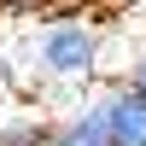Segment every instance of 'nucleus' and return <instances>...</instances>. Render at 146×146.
<instances>
[{"instance_id": "obj_4", "label": "nucleus", "mask_w": 146, "mask_h": 146, "mask_svg": "<svg viewBox=\"0 0 146 146\" xmlns=\"http://www.w3.org/2000/svg\"><path fill=\"white\" fill-rule=\"evenodd\" d=\"M123 82H129V88H135L140 100H146V47H140L135 58H129V70H123Z\"/></svg>"}, {"instance_id": "obj_5", "label": "nucleus", "mask_w": 146, "mask_h": 146, "mask_svg": "<svg viewBox=\"0 0 146 146\" xmlns=\"http://www.w3.org/2000/svg\"><path fill=\"white\" fill-rule=\"evenodd\" d=\"M129 6H135V0H129Z\"/></svg>"}, {"instance_id": "obj_2", "label": "nucleus", "mask_w": 146, "mask_h": 146, "mask_svg": "<svg viewBox=\"0 0 146 146\" xmlns=\"http://www.w3.org/2000/svg\"><path fill=\"white\" fill-rule=\"evenodd\" d=\"M100 111H105V146H146V100L123 76L100 88Z\"/></svg>"}, {"instance_id": "obj_3", "label": "nucleus", "mask_w": 146, "mask_h": 146, "mask_svg": "<svg viewBox=\"0 0 146 146\" xmlns=\"http://www.w3.org/2000/svg\"><path fill=\"white\" fill-rule=\"evenodd\" d=\"M0 146H47V117H41V111H12V117H0Z\"/></svg>"}, {"instance_id": "obj_1", "label": "nucleus", "mask_w": 146, "mask_h": 146, "mask_svg": "<svg viewBox=\"0 0 146 146\" xmlns=\"http://www.w3.org/2000/svg\"><path fill=\"white\" fill-rule=\"evenodd\" d=\"M100 23L94 18H76V12H64V18H47L41 29L29 35V58L35 70H41L47 82H88L94 64H100Z\"/></svg>"}]
</instances>
